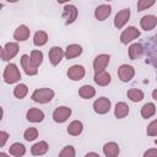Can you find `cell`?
I'll return each instance as SVG.
<instances>
[{"mask_svg":"<svg viewBox=\"0 0 157 157\" xmlns=\"http://www.w3.org/2000/svg\"><path fill=\"white\" fill-rule=\"evenodd\" d=\"M54 91L52 88H47V87H43V88H37L33 93H32V99L37 103H40V104H45V103H49L53 98H54Z\"/></svg>","mask_w":157,"mask_h":157,"instance_id":"1","label":"cell"},{"mask_svg":"<svg viewBox=\"0 0 157 157\" xmlns=\"http://www.w3.org/2000/svg\"><path fill=\"white\" fill-rule=\"evenodd\" d=\"M2 77H4V81H5L6 83L12 85V83H16V82L20 81L21 74H20L18 67H17L15 64L10 63V64L6 65V67H5V70H4Z\"/></svg>","mask_w":157,"mask_h":157,"instance_id":"2","label":"cell"},{"mask_svg":"<svg viewBox=\"0 0 157 157\" xmlns=\"http://www.w3.org/2000/svg\"><path fill=\"white\" fill-rule=\"evenodd\" d=\"M18 53V44L15 42H9L4 45L1 50V59L4 61H9L10 59L15 58Z\"/></svg>","mask_w":157,"mask_h":157,"instance_id":"3","label":"cell"},{"mask_svg":"<svg viewBox=\"0 0 157 157\" xmlns=\"http://www.w3.org/2000/svg\"><path fill=\"white\" fill-rule=\"evenodd\" d=\"M134 76H135V69L131 65L123 64L118 67V77L120 78V81L129 82L134 78Z\"/></svg>","mask_w":157,"mask_h":157,"instance_id":"4","label":"cell"},{"mask_svg":"<svg viewBox=\"0 0 157 157\" xmlns=\"http://www.w3.org/2000/svg\"><path fill=\"white\" fill-rule=\"evenodd\" d=\"M110 99L107 97H99L93 102V110L97 114H105L110 110Z\"/></svg>","mask_w":157,"mask_h":157,"instance_id":"5","label":"cell"},{"mask_svg":"<svg viewBox=\"0 0 157 157\" xmlns=\"http://www.w3.org/2000/svg\"><path fill=\"white\" fill-rule=\"evenodd\" d=\"M71 115V109L66 105H60L54 109L53 112V120L55 123H64L66 121Z\"/></svg>","mask_w":157,"mask_h":157,"instance_id":"6","label":"cell"},{"mask_svg":"<svg viewBox=\"0 0 157 157\" xmlns=\"http://www.w3.org/2000/svg\"><path fill=\"white\" fill-rule=\"evenodd\" d=\"M137 37H140V31L134 27V26H130L128 28H125L121 34H120V42L123 44H128L130 42H132L134 39H136Z\"/></svg>","mask_w":157,"mask_h":157,"instance_id":"7","label":"cell"},{"mask_svg":"<svg viewBox=\"0 0 157 157\" xmlns=\"http://www.w3.org/2000/svg\"><path fill=\"white\" fill-rule=\"evenodd\" d=\"M109 60H110V56L108 54H99V55H97L94 58V60H93V70H94V74L104 71V69L109 64Z\"/></svg>","mask_w":157,"mask_h":157,"instance_id":"8","label":"cell"},{"mask_svg":"<svg viewBox=\"0 0 157 157\" xmlns=\"http://www.w3.org/2000/svg\"><path fill=\"white\" fill-rule=\"evenodd\" d=\"M77 9L75 5L71 4H66L64 6V12H63V17L65 20V25H70L72 22H75V20L77 18Z\"/></svg>","mask_w":157,"mask_h":157,"instance_id":"9","label":"cell"},{"mask_svg":"<svg viewBox=\"0 0 157 157\" xmlns=\"http://www.w3.org/2000/svg\"><path fill=\"white\" fill-rule=\"evenodd\" d=\"M129 18H130V9H123V10H120L115 15V17H114V27L118 28V29L123 28L126 25V22L129 21Z\"/></svg>","mask_w":157,"mask_h":157,"instance_id":"10","label":"cell"},{"mask_svg":"<svg viewBox=\"0 0 157 157\" xmlns=\"http://www.w3.org/2000/svg\"><path fill=\"white\" fill-rule=\"evenodd\" d=\"M48 56H49V61L52 63V65L53 66H56V65H59V63L61 61V59L65 56V52L60 47H52L49 49Z\"/></svg>","mask_w":157,"mask_h":157,"instance_id":"11","label":"cell"},{"mask_svg":"<svg viewBox=\"0 0 157 157\" xmlns=\"http://www.w3.org/2000/svg\"><path fill=\"white\" fill-rule=\"evenodd\" d=\"M85 67L82 65H72L67 70V77L72 81H80L85 77Z\"/></svg>","mask_w":157,"mask_h":157,"instance_id":"12","label":"cell"},{"mask_svg":"<svg viewBox=\"0 0 157 157\" xmlns=\"http://www.w3.org/2000/svg\"><path fill=\"white\" fill-rule=\"evenodd\" d=\"M21 66H22V69H23V71L26 72L27 76H34V75L38 74V69H36L32 65L29 55H27V54H23L21 56Z\"/></svg>","mask_w":157,"mask_h":157,"instance_id":"13","label":"cell"},{"mask_svg":"<svg viewBox=\"0 0 157 157\" xmlns=\"http://www.w3.org/2000/svg\"><path fill=\"white\" fill-rule=\"evenodd\" d=\"M29 34L31 29L26 25H20L13 32V39H16L17 42H25L29 38Z\"/></svg>","mask_w":157,"mask_h":157,"instance_id":"14","label":"cell"},{"mask_svg":"<svg viewBox=\"0 0 157 157\" xmlns=\"http://www.w3.org/2000/svg\"><path fill=\"white\" fill-rule=\"evenodd\" d=\"M112 12V6L108 5V4H103V5H99L96 7L94 10V17L98 20V21H104L105 18L109 17Z\"/></svg>","mask_w":157,"mask_h":157,"instance_id":"15","label":"cell"},{"mask_svg":"<svg viewBox=\"0 0 157 157\" xmlns=\"http://www.w3.org/2000/svg\"><path fill=\"white\" fill-rule=\"evenodd\" d=\"M140 26L145 31H151L157 26V17L155 15H145L140 20Z\"/></svg>","mask_w":157,"mask_h":157,"instance_id":"16","label":"cell"},{"mask_svg":"<svg viewBox=\"0 0 157 157\" xmlns=\"http://www.w3.org/2000/svg\"><path fill=\"white\" fill-rule=\"evenodd\" d=\"M26 118L31 123H40L44 119V113L38 108H29L26 113Z\"/></svg>","mask_w":157,"mask_h":157,"instance_id":"17","label":"cell"},{"mask_svg":"<svg viewBox=\"0 0 157 157\" xmlns=\"http://www.w3.org/2000/svg\"><path fill=\"white\" fill-rule=\"evenodd\" d=\"M82 54V47L78 44H69L65 49V58L66 59H74Z\"/></svg>","mask_w":157,"mask_h":157,"instance_id":"18","label":"cell"},{"mask_svg":"<svg viewBox=\"0 0 157 157\" xmlns=\"http://www.w3.org/2000/svg\"><path fill=\"white\" fill-rule=\"evenodd\" d=\"M120 152V148L118 146L117 142H107L103 146V153L105 155V157H118Z\"/></svg>","mask_w":157,"mask_h":157,"instance_id":"19","label":"cell"},{"mask_svg":"<svg viewBox=\"0 0 157 157\" xmlns=\"http://www.w3.org/2000/svg\"><path fill=\"white\" fill-rule=\"evenodd\" d=\"M48 150H49V146H48L47 141H39L31 147V153L33 156H42V155L47 153Z\"/></svg>","mask_w":157,"mask_h":157,"instance_id":"20","label":"cell"},{"mask_svg":"<svg viewBox=\"0 0 157 157\" xmlns=\"http://www.w3.org/2000/svg\"><path fill=\"white\" fill-rule=\"evenodd\" d=\"M93 80L98 86H108L110 83V81H112V77L107 71H102V72L94 74Z\"/></svg>","mask_w":157,"mask_h":157,"instance_id":"21","label":"cell"},{"mask_svg":"<svg viewBox=\"0 0 157 157\" xmlns=\"http://www.w3.org/2000/svg\"><path fill=\"white\" fill-rule=\"evenodd\" d=\"M129 114V105L125 102H118L114 108V115L118 119H123Z\"/></svg>","mask_w":157,"mask_h":157,"instance_id":"22","label":"cell"},{"mask_svg":"<svg viewBox=\"0 0 157 157\" xmlns=\"http://www.w3.org/2000/svg\"><path fill=\"white\" fill-rule=\"evenodd\" d=\"M83 130V125L80 120H72L67 126V134L71 136H78Z\"/></svg>","mask_w":157,"mask_h":157,"instance_id":"23","label":"cell"},{"mask_svg":"<svg viewBox=\"0 0 157 157\" xmlns=\"http://www.w3.org/2000/svg\"><path fill=\"white\" fill-rule=\"evenodd\" d=\"M142 52H144V49H142V45H141L140 43H132V44L129 47V50H128L129 58H130L131 60H136L137 58L141 56Z\"/></svg>","mask_w":157,"mask_h":157,"instance_id":"24","label":"cell"},{"mask_svg":"<svg viewBox=\"0 0 157 157\" xmlns=\"http://www.w3.org/2000/svg\"><path fill=\"white\" fill-rule=\"evenodd\" d=\"M78 94L80 97H82L83 99H90V98H93L94 94H96V90L90 86V85H83L80 87L78 90Z\"/></svg>","mask_w":157,"mask_h":157,"instance_id":"25","label":"cell"},{"mask_svg":"<svg viewBox=\"0 0 157 157\" xmlns=\"http://www.w3.org/2000/svg\"><path fill=\"white\" fill-rule=\"evenodd\" d=\"M9 152L15 157H22L26 153V147L20 142H15L9 147Z\"/></svg>","mask_w":157,"mask_h":157,"instance_id":"26","label":"cell"},{"mask_svg":"<svg viewBox=\"0 0 157 157\" xmlns=\"http://www.w3.org/2000/svg\"><path fill=\"white\" fill-rule=\"evenodd\" d=\"M48 42V34L44 31H37L33 36V44L37 47H42Z\"/></svg>","mask_w":157,"mask_h":157,"instance_id":"27","label":"cell"},{"mask_svg":"<svg viewBox=\"0 0 157 157\" xmlns=\"http://www.w3.org/2000/svg\"><path fill=\"white\" fill-rule=\"evenodd\" d=\"M155 113H156V105L153 103H146L141 108V117L145 118V119H148V118L153 117Z\"/></svg>","mask_w":157,"mask_h":157,"instance_id":"28","label":"cell"},{"mask_svg":"<svg viewBox=\"0 0 157 157\" xmlns=\"http://www.w3.org/2000/svg\"><path fill=\"white\" fill-rule=\"evenodd\" d=\"M128 98L131 101V102H140L144 99L145 94L141 90H137V88H130L128 90Z\"/></svg>","mask_w":157,"mask_h":157,"instance_id":"29","label":"cell"},{"mask_svg":"<svg viewBox=\"0 0 157 157\" xmlns=\"http://www.w3.org/2000/svg\"><path fill=\"white\" fill-rule=\"evenodd\" d=\"M29 59H31L32 65L36 69H38V66L43 63V53L40 50H32L31 55H29Z\"/></svg>","mask_w":157,"mask_h":157,"instance_id":"30","label":"cell"},{"mask_svg":"<svg viewBox=\"0 0 157 157\" xmlns=\"http://www.w3.org/2000/svg\"><path fill=\"white\" fill-rule=\"evenodd\" d=\"M27 93H28V87L25 83H18L13 88V96L16 98H18V99L25 98L27 96Z\"/></svg>","mask_w":157,"mask_h":157,"instance_id":"31","label":"cell"},{"mask_svg":"<svg viewBox=\"0 0 157 157\" xmlns=\"http://www.w3.org/2000/svg\"><path fill=\"white\" fill-rule=\"evenodd\" d=\"M23 137L26 141H33L38 137V130L36 128H28L23 132Z\"/></svg>","mask_w":157,"mask_h":157,"instance_id":"32","label":"cell"},{"mask_svg":"<svg viewBox=\"0 0 157 157\" xmlns=\"http://www.w3.org/2000/svg\"><path fill=\"white\" fill-rule=\"evenodd\" d=\"M75 156H76V151L71 145L65 146L59 153V157H75Z\"/></svg>","mask_w":157,"mask_h":157,"instance_id":"33","label":"cell"},{"mask_svg":"<svg viewBox=\"0 0 157 157\" xmlns=\"http://www.w3.org/2000/svg\"><path fill=\"white\" fill-rule=\"evenodd\" d=\"M155 4H156L155 0H139L137 1V11L141 12V11H144V10L153 6Z\"/></svg>","mask_w":157,"mask_h":157,"instance_id":"34","label":"cell"},{"mask_svg":"<svg viewBox=\"0 0 157 157\" xmlns=\"http://www.w3.org/2000/svg\"><path fill=\"white\" fill-rule=\"evenodd\" d=\"M146 132L148 136H157V119H155L153 121H151L148 124Z\"/></svg>","mask_w":157,"mask_h":157,"instance_id":"35","label":"cell"},{"mask_svg":"<svg viewBox=\"0 0 157 157\" xmlns=\"http://www.w3.org/2000/svg\"><path fill=\"white\" fill-rule=\"evenodd\" d=\"M7 139H9V134L5 131H0V146L1 147L5 146V142L7 141Z\"/></svg>","mask_w":157,"mask_h":157,"instance_id":"36","label":"cell"},{"mask_svg":"<svg viewBox=\"0 0 157 157\" xmlns=\"http://www.w3.org/2000/svg\"><path fill=\"white\" fill-rule=\"evenodd\" d=\"M144 157H157V148H148L144 152Z\"/></svg>","mask_w":157,"mask_h":157,"instance_id":"37","label":"cell"},{"mask_svg":"<svg viewBox=\"0 0 157 157\" xmlns=\"http://www.w3.org/2000/svg\"><path fill=\"white\" fill-rule=\"evenodd\" d=\"M85 157H101V156L98 153H96V152H88V153L85 155Z\"/></svg>","mask_w":157,"mask_h":157,"instance_id":"38","label":"cell"},{"mask_svg":"<svg viewBox=\"0 0 157 157\" xmlns=\"http://www.w3.org/2000/svg\"><path fill=\"white\" fill-rule=\"evenodd\" d=\"M152 98H153L155 101H157V88L152 91Z\"/></svg>","mask_w":157,"mask_h":157,"instance_id":"39","label":"cell"},{"mask_svg":"<svg viewBox=\"0 0 157 157\" xmlns=\"http://www.w3.org/2000/svg\"><path fill=\"white\" fill-rule=\"evenodd\" d=\"M0 157H10L9 155H6L5 152H0Z\"/></svg>","mask_w":157,"mask_h":157,"instance_id":"40","label":"cell"},{"mask_svg":"<svg viewBox=\"0 0 157 157\" xmlns=\"http://www.w3.org/2000/svg\"><path fill=\"white\" fill-rule=\"evenodd\" d=\"M155 144H156V145H157V139H156V140H155Z\"/></svg>","mask_w":157,"mask_h":157,"instance_id":"41","label":"cell"},{"mask_svg":"<svg viewBox=\"0 0 157 157\" xmlns=\"http://www.w3.org/2000/svg\"><path fill=\"white\" fill-rule=\"evenodd\" d=\"M156 81H157V76H156Z\"/></svg>","mask_w":157,"mask_h":157,"instance_id":"42","label":"cell"}]
</instances>
